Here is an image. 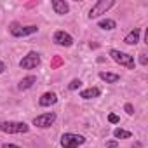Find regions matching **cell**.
Wrapping results in <instances>:
<instances>
[{
    "label": "cell",
    "mask_w": 148,
    "mask_h": 148,
    "mask_svg": "<svg viewBox=\"0 0 148 148\" xmlns=\"http://www.w3.org/2000/svg\"><path fill=\"white\" fill-rule=\"evenodd\" d=\"M33 84H37V77H35V75H28V77H25V79L18 84V89H19V91H26V89L33 87Z\"/></svg>",
    "instance_id": "cell-13"
},
{
    "label": "cell",
    "mask_w": 148,
    "mask_h": 148,
    "mask_svg": "<svg viewBox=\"0 0 148 148\" xmlns=\"http://www.w3.org/2000/svg\"><path fill=\"white\" fill-rule=\"evenodd\" d=\"M38 64H40V54L35 52V51L28 52V54L19 61V66H21L23 70H33V68H37Z\"/></svg>",
    "instance_id": "cell-6"
},
{
    "label": "cell",
    "mask_w": 148,
    "mask_h": 148,
    "mask_svg": "<svg viewBox=\"0 0 148 148\" xmlns=\"http://www.w3.org/2000/svg\"><path fill=\"white\" fill-rule=\"evenodd\" d=\"M80 86H82V80H80V79H73V80L68 84V89H70V91H77Z\"/></svg>",
    "instance_id": "cell-17"
},
{
    "label": "cell",
    "mask_w": 148,
    "mask_h": 148,
    "mask_svg": "<svg viewBox=\"0 0 148 148\" xmlns=\"http://www.w3.org/2000/svg\"><path fill=\"white\" fill-rule=\"evenodd\" d=\"M139 35H141V30H139V28H134V30H131V32L125 35L124 42H125L127 45H136V44L139 42Z\"/></svg>",
    "instance_id": "cell-11"
},
{
    "label": "cell",
    "mask_w": 148,
    "mask_h": 148,
    "mask_svg": "<svg viewBox=\"0 0 148 148\" xmlns=\"http://www.w3.org/2000/svg\"><path fill=\"white\" fill-rule=\"evenodd\" d=\"M115 5V0H98V2L91 7L89 11V19H94V18H99L101 14H106L112 7Z\"/></svg>",
    "instance_id": "cell-4"
},
{
    "label": "cell",
    "mask_w": 148,
    "mask_h": 148,
    "mask_svg": "<svg viewBox=\"0 0 148 148\" xmlns=\"http://www.w3.org/2000/svg\"><path fill=\"white\" fill-rule=\"evenodd\" d=\"M124 110H125V113H127V115H132V113H134V106H132L131 103H125Z\"/></svg>",
    "instance_id": "cell-18"
},
{
    "label": "cell",
    "mask_w": 148,
    "mask_h": 148,
    "mask_svg": "<svg viewBox=\"0 0 148 148\" xmlns=\"http://www.w3.org/2000/svg\"><path fill=\"white\" fill-rule=\"evenodd\" d=\"M108 120H110L112 124H119V122H120V119H119L115 113H110V115H108Z\"/></svg>",
    "instance_id": "cell-19"
},
{
    "label": "cell",
    "mask_w": 148,
    "mask_h": 148,
    "mask_svg": "<svg viewBox=\"0 0 148 148\" xmlns=\"http://www.w3.org/2000/svg\"><path fill=\"white\" fill-rule=\"evenodd\" d=\"M0 131L5 134H25L30 131V125L26 122H16V120H4L0 122Z\"/></svg>",
    "instance_id": "cell-1"
},
{
    "label": "cell",
    "mask_w": 148,
    "mask_h": 148,
    "mask_svg": "<svg viewBox=\"0 0 148 148\" xmlns=\"http://www.w3.org/2000/svg\"><path fill=\"white\" fill-rule=\"evenodd\" d=\"M98 26H99L101 30H115V28H117V23H115L113 19H101V21L98 23Z\"/></svg>",
    "instance_id": "cell-15"
},
{
    "label": "cell",
    "mask_w": 148,
    "mask_h": 148,
    "mask_svg": "<svg viewBox=\"0 0 148 148\" xmlns=\"http://www.w3.org/2000/svg\"><path fill=\"white\" fill-rule=\"evenodd\" d=\"M99 94H101V91L98 87H89V89H84L80 92V98H84V99H94V98H99Z\"/></svg>",
    "instance_id": "cell-14"
},
{
    "label": "cell",
    "mask_w": 148,
    "mask_h": 148,
    "mask_svg": "<svg viewBox=\"0 0 148 148\" xmlns=\"http://www.w3.org/2000/svg\"><path fill=\"white\" fill-rule=\"evenodd\" d=\"M113 136H115L117 139H129L132 134H131L129 131H125V129H120V127H117V129L113 131Z\"/></svg>",
    "instance_id": "cell-16"
},
{
    "label": "cell",
    "mask_w": 148,
    "mask_h": 148,
    "mask_svg": "<svg viewBox=\"0 0 148 148\" xmlns=\"http://www.w3.org/2000/svg\"><path fill=\"white\" fill-rule=\"evenodd\" d=\"M11 35L12 37H28V35H33V33H37L38 32V26H35V25H30V26H19L18 23H14V25H11Z\"/></svg>",
    "instance_id": "cell-5"
},
{
    "label": "cell",
    "mask_w": 148,
    "mask_h": 148,
    "mask_svg": "<svg viewBox=\"0 0 148 148\" xmlns=\"http://www.w3.org/2000/svg\"><path fill=\"white\" fill-rule=\"evenodd\" d=\"M4 71H5V63L0 61V73H4Z\"/></svg>",
    "instance_id": "cell-23"
},
{
    "label": "cell",
    "mask_w": 148,
    "mask_h": 148,
    "mask_svg": "<svg viewBox=\"0 0 148 148\" xmlns=\"http://www.w3.org/2000/svg\"><path fill=\"white\" fill-rule=\"evenodd\" d=\"M2 148H21V146H18V145H12V143H5Z\"/></svg>",
    "instance_id": "cell-22"
},
{
    "label": "cell",
    "mask_w": 148,
    "mask_h": 148,
    "mask_svg": "<svg viewBox=\"0 0 148 148\" xmlns=\"http://www.w3.org/2000/svg\"><path fill=\"white\" fill-rule=\"evenodd\" d=\"M110 56H112V59H113L115 63H119L120 66H125V68H129V70H134V66H136L134 56H131V54H127V52H122V51H119V49H112V51H110Z\"/></svg>",
    "instance_id": "cell-2"
},
{
    "label": "cell",
    "mask_w": 148,
    "mask_h": 148,
    "mask_svg": "<svg viewBox=\"0 0 148 148\" xmlns=\"http://www.w3.org/2000/svg\"><path fill=\"white\" fill-rule=\"evenodd\" d=\"M117 145H119L117 141H108V143H106V146H108V148H117Z\"/></svg>",
    "instance_id": "cell-21"
},
{
    "label": "cell",
    "mask_w": 148,
    "mask_h": 148,
    "mask_svg": "<svg viewBox=\"0 0 148 148\" xmlns=\"http://www.w3.org/2000/svg\"><path fill=\"white\" fill-rule=\"evenodd\" d=\"M54 42H56L58 45H61V47H70V45L73 44V37H71L70 33L63 32V30H58V32L54 33Z\"/></svg>",
    "instance_id": "cell-8"
},
{
    "label": "cell",
    "mask_w": 148,
    "mask_h": 148,
    "mask_svg": "<svg viewBox=\"0 0 148 148\" xmlns=\"http://www.w3.org/2000/svg\"><path fill=\"white\" fill-rule=\"evenodd\" d=\"M63 148H79L86 143V138L82 134H75V132H64L59 139Z\"/></svg>",
    "instance_id": "cell-3"
},
{
    "label": "cell",
    "mask_w": 148,
    "mask_h": 148,
    "mask_svg": "<svg viewBox=\"0 0 148 148\" xmlns=\"http://www.w3.org/2000/svg\"><path fill=\"white\" fill-rule=\"evenodd\" d=\"M139 63H141L143 66H146V63H148V59H146V54H139Z\"/></svg>",
    "instance_id": "cell-20"
},
{
    "label": "cell",
    "mask_w": 148,
    "mask_h": 148,
    "mask_svg": "<svg viewBox=\"0 0 148 148\" xmlns=\"http://www.w3.org/2000/svg\"><path fill=\"white\" fill-rule=\"evenodd\" d=\"M52 9H54L56 14L63 16V14H68L70 5H68V2H64V0H52Z\"/></svg>",
    "instance_id": "cell-10"
},
{
    "label": "cell",
    "mask_w": 148,
    "mask_h": 148,
    "mask_svg": "<svg viewBox=\"0 0 148 148\" xmlns=\"http://www.w3.org/2000/svg\"><path fill=\"white\" fill-rule=\"evenodd\" d=\"M56 103H58V94L56 92H44L38 99L40 106H51V105H56Z\"/></svg>",
    "instance_id": "cell-9"
},
{
    "label": "cell",
    "mask_w": 148,
    "mask_h": 148,
    "mask_svg": "<svg viewBox=\"0 0 148 148\" xmlns=\"http://www.w3.org/2000/svg\"><path fill=\"white\" fill-rule=\"evenodd\" d=\"M54 122H56V113H54V112L42 113V115H37V117L33 119V125H37V127H40V129H47V127H51Z\"/></svg>",
    "instance_id": "cell-7"
},
{
    "label": "cell",
    "mask_w": 148,
    "mask_h": 148,
    "mask_svg": "<svg viewBox=\"0 0 148 148\" xmlns=\"http://www.w3.org/2000/svg\"><path fill=\"white\" fill-rule=\"evenodd\" d=\"M99 79L106 84H117L120 80L119 73H110V71H99Z\"/></svg>",
    "instance_id": "cell-12"
}]
</instances>
